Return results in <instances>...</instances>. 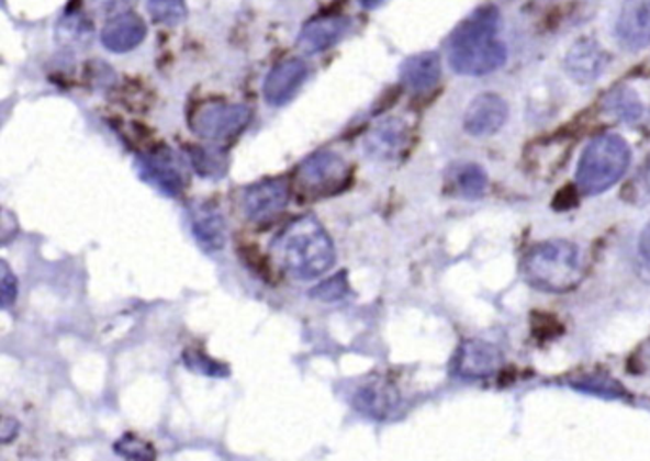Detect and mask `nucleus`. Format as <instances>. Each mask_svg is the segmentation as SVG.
Returning <instances> with one entry per match:
<instances>
[{
	"label": "nucleus",
	"mask_w": 650,
	"mask_h": 461,
	"mask_svg": "<svg viewBox=\"0 0 650 461\" xmlns=\"http://www.w3.org/2000/svg\"><path fill=\"white\" fill-rule=\"evenodd\" d=\"M639 252H641L645 260L650 261V222L641 233V237H639Z\"/></svg>",
	"instance_id": "32"
},
{
	"label": "nucleus",
	"mask_w": 650,
	"mask_h": 461,
	"mask_svg": "<svg viewBox=\"0 0 650 461\" xmlns=\"http://www.w3.org/2000/svg\"><path fill=\"white\" fill-rule=\"evenodd\" d=\"M18 435V421L14 419H4V426H2V440L10 442Z\"/></svg>",
	"instance_id": "33"
},
{
	"label": "nucleus",
	"mask_w": 650,
	"mask_h": 461,
	"mask_svg": "<svg viewBox=\"0 0 650 461\" xmlns=\"http://www.w3.org/2000/svg\"><path fill=\"white\" fill-rule=\"evenodd\" d=\"M507 116H509V108L506 100L502 95L486 92L471 101L470 108L463 115V128L471 136H492L506 124Z\"/></svg>",
	"instance_id": "11"
},
{
	"label": "nucleus",
	"mask_w": 650,
	"mask_h": 461,
	"mask_svg": "<svg viewBox=\"0 0 650 461\" xmlns=\"http://www.w3.org/2000/svg\"><path fill=\"white\" fill-rule=\"evenodd\" d=\"M385 0H359V4L367 10H374V8L382 7Z\"/></svg>",
	"instance_id": "34"
},
{
	"label": "nucleus",
	"mask_w": 650,
	"mask_h": 461,
	"mask_svg": "<svg viewBox=\"0 0 650 461\" xmlns=\"http://www.w3.org/2000/svg\"><path fill=\"white\" fill-rule=\"evenodd\" d=\"M408 128L399 119H388L372 128L365 139V153L370 159L391 160L405 149Z\"/></svg>",
	"instance_id": "18"
},
{
	"label": "nucleus",
	"mask_w": 650,
	"mask_h": 461,
	"mask_svg": "<svg viewBox=\"0 0 650 461\" xmlns=\"http://www.w3.org/2000/svg\"><path fill=\"white\" fill-rule=\"evenodd\" d=\"M401 79L414 92H426L441 79V58L435 52H422L401 66Z\"/></svg>",
	"instance_id": "19"
},
{
	"label": "nucleus",
	"mask_w": 650,
	"mask_h": 461,
	"mask_svg": "<svg viewBox=\"0 0 650 461\" xmlns=\"http://www.w3.org/2000/svg\"><path fill=\"white\" fill-rule=\"evenodd\" d=\"M253 121V109L243 103H209L197 111L191 128L210 142H225L239 136Z\"/></svg>",
	"instance_id": "6"
},
{
	"label": "nucleus",
	"mask_w": 650,
	"mask_h": 461,
	"mask_svg": "<svg viewBox=\"0 0 650 461\" xmlns=\"http://www.w3.org/2000/svg\"><path fill=\"white\" fill-rule=\"evenodd\" d=\"M181 359L186 362V367L197 372V374L209 375V378L229 375V368L222 364V362L212 361L210 357L201 353V351H186Z\"/></svg>",
	"instance_id": "26"
},
{
	"label": "nucleus",
	"mask_w": 650,
	"mask_h": 461,
	"mask_svg": "<svg viewBox=\"0 0 650 461\" xmlns=\"http://www.w3.org/2000/svg\"><path fill=\"white\" fill-rule=\"evenodd\" d=\"M300 189L311 196H333L341 193L351 181V170L340 155L333 151L313 153L300 165L296 173Z\"/></svg>",
	"instance_id": "5"
},
{
	"label": "nucleus",
	"mask_w": 650,
	"mask_h": 461,
	"mask_svg": "<svg viewBox=\"0 0 650 461\" xmlns=\"http://www.w3.org/2000/svg\"><path fill=\"white\" fill-rule=\"evenodd\" d=\"M147 10L155 22L168 27L180 25L188 15L186 0H147Z\"/></svg>",
	"instance_id": "24"
},
{
	"label": "nucleus",
	"mask_w": 650,
	"mask_h": 461,
	"mask_svg": "<svg viewBox=\"0 0 650 461\" xmlns=\"http://www.w3.org/2000/svg\"><path fill=\"white\" fill-rule=\"evenodd\" d=\"M116 454L128 460H155V450L149 442L126 435L115 445Z\"/></svg>",
	"instance_id": "29"
},
{
	"label": "nucleus",
	"mask_w": 650,
	"mask_h": 461,
	"mask_svg": "<svg viewBox=\"0 0 650 461\" xmlns=\"http://www.w3.org/2000/svg\"><path fill=\"white\" fill-rule=\"evenodd\" d=\"M351 30V22L341 15H328V18H317L305 23L304 30L298 36V48L305 54H318V52L328 50Z\"/></svg>",
	"instance_id": "14"
},
{
	"label": "nucleus",
	"mask_w": 650,
	"mask_h": 461,
	"mask_svg": "<svg viewBox=\"0 0 650 461\" xmlns=\"http://www.w3.org/2000/svg\"><path fill=\"white\" fill-rule=\"evenodd\" d=\"M310 77V67L304 59H287L269 71L268 79L264 82V98L269 105L282 108L304 87Z\"/></svg>",
	"instance_id": "10"
},
{
	"label": "nucleus",
	"mask_w": 650,
	"mask_h": 461,
	"mask_svg": "<svg viewBox=\"0 0 650 461\" xmlns=\"http://www.w3.org/2000/svg\"><path fill=\"white\" fill-rule=\"evenodd\" d=\"M189 159L195 168V172L203 178L217 180L224 176L227 170V159L222 151L217 149H203V147H191L189 149Z\"/></svg>",
	"instance_id": "22"
},
{
	"label": "nucleus",
	"mask_w": 650,
	"mask_h": 461,
	"mask_svg": "<svg viewBox=\"0 0 650 461\" xmlns=\"http://www.w3.org/2000/svg\"><path fill=\"white\" fill-rule=\"evenodd\" d=\"M603 105L610 115L620 119L621 123H637L643 116V101L639 100L636 90L628 87L613 90L603 101Z\"/></svg>",
	"instance_id": "21"
},
{
	"label": "nucleus",
	"mask_w": 650,
	"mask_h": 461,
	"mask_svg": "<svg viewBox=\"0 0 650 461\" xmlns=\"http://www.w3.org/2000/svg\"><path fill=\"white\" fill-rule=\"evenodd\" d=\"M525 281L543 292H569L582 281L579 246L569 240H548L530 248L523 260Z\"/></svg>",
	"instance_id": "3"
},
{
	"label": "nucleus",
	"mask_w": 650,
	"mask_h": 461,
	"mask_svg": "<svg viewBox=\"0 0 650 461\" xmlns=\"http://www.w3.org/2000/svg\"><path fill=\"white\" fill-rule=\"evenodd\" d=\"M281 256L290 274L311 281L333 269L336 248L325 227L310 216L294 222L282 235Z\"/></svg>",
	"instance_id": "2"
},
{
	"label": "nucleus",
	"mask_w": 650,
	"mask_h": 461,
	"mask_svg": "<svg viewBox=\"0 0 650 461\" xmlns=\"http://www.w3.org/2000/svg\"><path fill=\"white\" fill-rule=\"evenodd\" d=\"M631 151L626 139L616 134L593 137L580 157L576 183L585 195H599L616 185L628 172Z\"/></svg>",
	"instance_id": "4"
},
{
	"label": "nucleus",
	"mask_w": 650,
	"mask_h": 461,
	"mask_svg": "<svg viewBox=\"0 0 650 461\" xmlns=\"http://www.w3.org/2000/svg\"><path fill=\"white\" fill-rule=\"evenodd\" d=\"M572 387L580 391H587V393H595L599 396H608V398H618V396L626 395V391L620 383H616L613 378H585L580 382L572 383Z\"/></svg>",
	"instance_id": "28"
},
{
	"label": "nucleus",
	"mask_w": 650,
	"mask_h": 461,
	"mask_svg": "<svg viewBox=\"0 0 650 461\" xmlns=\"http://www.w3.org/2000/svg\"><path fill=\"white\" fill-rule=\"evenodd\" d=\"M290 201L289 183L284 180H266L246 188L243 195L245 216L254 224H269L281 216Z\"/></svg>",
	"instance_id": "7"
},
{
	"label": "nucleus",
	"mask_w": 650,
	"mask_h": 461,
	"mask_svg": "<svg viewBox=\"0 0 650 461\" xmlns=\"http://www.w3.org/2000/svg\"><path fill=\"white\" fill-rule=\"evenodd\" d=\"M502 361L498 347L483 339H468L456 351L452 374L463 380H486L498 372Z\"/></svg>",
	"instance_id": "8"
},
{
	"label": "nucleus",
	"mask_w": 650,
	"mask_h": 461,
	"mask_svg": "<svg viewBox=\"0 0 650 461\" xmlns=\"http://www.w3.org/2000/svg\"><path fill=\"white\" fill-rule=\"evenodd\" d=\"M489 188L486 172L479 165H460L450 172V189L462 199H481Z\"/></svg>",
	"instance_id": "20"
},
{
	"label": "nucleus",
	"mask_w": 650,
	"mask_h": 461,
	"mask_svg": "<svg viewBox=\"0 0 650 461\" xmlns=\"http://www.w3.org/2000/svg\"><path fill=\"white\" fill-rule=\"evenodd\" d=\"M349 292V282H347L346 271H340L338 274H334L330 279L321 282L318 286L311 290L310 296L318 302L333 303L338 302L341 297L347 296Z\"/></svg>",
	"instance_id": "25"
},
{
	"label": "nucleus",
	"mask_w": 650,
	"mask_h": 461,
	"mask_svg": "<svg viewBox=\"0 0 650 461\" xmlns=\"http://www.w3.org/2000/svg\"><path fill=\"white\" fill-rule=\"evenodd\" d=\"M0 296H2V307L8 310L14 305L18 300V279L12 271L8 269L7 263H2V279H0Z\"/></svg>",
	"instance_id": "30"
},
{
	"label": "nucleus",
	"mask_w": 650,
	"mask_h": 461,
	"mask_svg": "<svg viewBox=\"0 0 650 461\" xmlns=\"http://www.w3.org/2000/svg\"><path fill=\"white\" fill-rule=\"evenodd\" d=\"M500 12L479 8L462 22L448 43V64L458 75L483 77L506 64V44L498 38Z\"/></svg>",
	"instance_id": "1"
},
{
	"label": "nucleus",
	"mask_w": 650,
	"mask_h": 461,
	"mask_svg": "<svg viewBox=\"0 0 650 461\" xmlns=\"http://www.w3.org/2000/svg\"><path fill=\"white\" fill-rule=\"evenodd\" d=\"M191 229L204 250L217 252L224 248L227 240L225 220L214 202H197L191 206Z\"/></svg>",
	"instance_id": "16"
},
{
	"label": "nucleus",
	"mask_w": 650,
	"mask_h": 461,
	"mask_svg": "<svg viewBox=\"0 0 650 461\" xmlns=\"http://www.w3.org/2000/svg\"><path fill=\"white\" fill-rule=\"evenodd\" d=\"M147 25L144 20L132 12L116 14L105 23L102 31V43L109 52L124 54L134 50L144 43Z\"/></svg>",
	"instance_id": "17"
},
{
	"label": "nucleus",
	"mask_w": 650,
	"mask_h": 461,
	"mask_svg": "<svg viewBox=\"0 0 650 461\" xmlns=\"http://www.w3.org/2000/svg\"><path fill=\"white\" fill-rule=\"evenodd\" d=\"M136 170L145 183L159 189L160 193L167 196L176 199L186 188V176L181 173L180 165L173 159L170 149L139 155L136 160Z\"/></svg>",
	"instance_id": "9"
},
{
	"label": "nucleus",
	"mask_w": 650,
	"mask_h": 461,
	"mask_svg": "<svg viewBox=\"0 0 650 461\" xmlns=\"http://www.w3.org/2000/svg\"><path fill=\"white\" fill-rule=\"evenodd\" d=\"M616 38L626 50L650 46V0H624L616 20Z\"/></svg>",
	"instance_id": "12"
},
{
	"label": "nucleus",
	"mask_w": 650,
	"mask_h": 461,
	"mask_svg": "<svg viewBox=\"0 0 650 461\" xmlns=\"http://www.w3.org/2000/svg\"><path fill=\"white\" fill-rule=\"evenodd\" d=\"M607 52L593 38H580L579 43L572 44L564 58V69L569 77L580 85H590L599 79L607 69Z\"/></svg>",
	"instance_id": "13"
},
{
	"label": "nucleus",
	"mask_w": 650,
	"mask_h": 461,
	"mask_svg": "<svg viewBox=\"0 0 650 461\" xmlns=\"http://www.w3.org/2000/svg\"><path fill=\"white\" fill-rule=\"evenodd\" d=\"M624 199L631 202V204H647L650 202V157L645 160L641 170L637 172L636 178L631 180L626 191H624Z\"/></svg>",
	"instance_id": "27"
},
{
	"label": "nucleus",
	"mask_w": 650,
	"mask_h": 461,
	"mask_svg": "<svg viewBox=\"0 0 650 461\" xmlns=\"http://www.w3.org/2000/svg\"><path fill=\"white\" fill-rule=\"evenodd\" d=\"M136 0H92L96 10L102 14L116 15L123 14L126 8H131Z\"/></svg>",
	"instance_id": "31"
},
{
	"label": "nucleus",
	"mask_w": 650,
	"mask_h": 461,
	"mask_svg": "<svg viewBox=\"0 0 650 461\" xmlns=\"http://www.w3.org/2000/svg\"><path fill=\"white\" fill-rule=\"evenodd\" d=\"M399 403L401 396L397 387L385 380H370L355 393L354 398L355 408L361 412L362 416L378 421L390 419L397 412Z\"/></svg>",
	"instance_id": "15"
},
{
	"label": "nucleus",
	"mask_w": 650,
	"mask_h": 461,
	"mask_svg": "<svg viewBox=\"0 0 650 461\" xmlns=\"http://www.w3.org/2000/svg\"><path fill=\"white\" fill-rule=\"evenodd\" d=\"M59 44L66 46H87L92 38V23L82 14L64 15L56 31Z\"/></svg>",
	"instance_id": "23"
}]
</instances>
